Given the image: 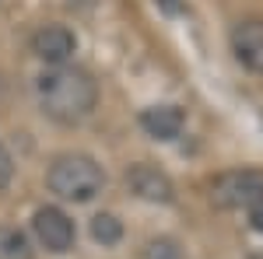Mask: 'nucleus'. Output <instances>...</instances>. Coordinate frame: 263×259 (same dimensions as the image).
I'll return each instance as SVG.
<instances>
[{
    "mask_svg": "<svg viewBox=\"0 0 263 259\" xmlns=\"http://www.w3.org/2000/svg\"><path fill=\"white\" fill-rule=\"evenodd\" d=\"M46 186H49V193H57L67 203H88L105 189V172L91 154L67 151V154H57L49 161Z\"/></svg>",
    "mask_w": 263,
    "mask_h": 259,
    "instance_id": "obj_2",
    "label": "nucleus"
},
{
    "mask_svg": "<svg viewBox=\"0 0 263 259\" xmlns=\"http://www.w3.org/2000/svg\"><path fill=\"white\" fill-rule=\"evenodd\" d=\"M0 88H4V84H0Z\"/></svg>",
    "mask_w": 263,
    "mask_h": 259,
    "instance_id": "obj_15",
    "label": "nucleus"
},
{
    "mask_svg": "<svg viewBox=\"0 0 263 259\" xmlns=\"http://www.w3.org/2000/svg\"><path fill=\"white\" fill-rule=\"evenodd\" d=\"M246 217H249V228H253V231H260V235H263V196L256 200V203H253L249 210H246Z\"/></svg>",
    "mask_w": 263,
    "mask_h": 259,
    "instance_id": "obj_13",
    "label": "nucleus"
},
{
    "mask_svg": "<svg viewBox=\"0 0 263 259\" xmlns=\"http://www.w3.org/2000/svg\"><path fill=\"white\" fill-rule=\"evenodd\" d=\"M91 238L99 242L102 249H112L123 242V221L116 214H95L91 217Z\"/></svg>",
    "mask_w": 263,
    "mask_h": 259,
    "instance_id": "obj_9",
    "label": "nucleus"
},
{
    "mask_svg": "<svg viewBox=\"0 0 263 259\" xmlns=\"http://www.w3.org/2000/svg\"><path fill=\"white\" fill-rule=\"evenodd\" d=\"M74 49H78V39H74V32L67 25H42L32 35V53L49 67H67Z\"/></svg>",
    "mask_w": 263,
    "mask_h": 259,
    "instance_id": "obj_6",
    "label": "nucleus"
},
{
    "mask_svg": "<svg viewBox=\"0 0 263 259\" xmlns=\"http://www.w3.org/2000/svg\"><path fill=\"white\" fill-rule=\"evenodd\" d=\"M232 53L246 70L263 74V21L246 18L232 28Z\"/></svg>",
    "mask_w": 263,
    "mask_h": 259,
    "instance_id": "obj_7",
    "label": "nucleus"
},
{
    "mask_svg": "<svg viewBox=\"0 0 263 259\" xmlns=\"http://www.w3.org/2000/svg\"><path fill=\"white\" fill-rule=\"evenodd\" d=\"M144 259H182V252H179V245L172 238H151L147 245H144V252H141Z\"/></svg>",
    "mask_w": 263,
    "mask_h": 259,
    "instance_id": "obj_11",
    "label": "nucleus"
},
{
    "mask_svg": "<svg viewBox=\"0 0 263 259\" xmlns=\"http://www.w3.org/2000/svg\"><path fill=\"white\" fill-rule=\"evenodd\" d=\"M0 259H32V242L25 231L0 224Z\"/></svg>",
    "mask_w": 263,
    "mask_h": 259,
    "instance_id": "obj_10",
    "label": "nucleus"
},
{
    "mask_svg": "<svg viewBox=\"0 0 263 259\" xmlns=\"http://www.w3.org/2000/svg\"><path fill=\"white\" fill-rule=\"evenodd\" d=\"M246 259H263V252H253V256H246Z\"/></svg>",
    "mask_w": 263,
    "mask_h": 259,
    "instance_id": "obj_14",
    "label": "nucleus"
},
{
    "mask_svg": "<svg viewBox=\"0 0 263 259\" xmlns=\"http://www.w3.org/2000/svg\"><path fill=\"white\" fill-rule=\"evenodd\" d=\"M32 235L39 242L46 252H70L74 249V238H78V231H74V221L63 214L60 207H39L35 210V217H32Z\"/></svg>",
    "mask_w": 263,
    "mask_h": 259,
    "instance_id": "obj_4",
    "label": "nucleus"
},
{
    "mask_svg": "<svg viewBox=\"0 0 263 259\" xmlns=\"http://www.w3.org/2000/svg\"><path fill=\"white\" fill-rule=\"evenodd\" d=\"M126 189L137 200H147V203H172V200H176L172 179L165 175L158 165H147V161L126 168Z\"/></svg>",
    "mask_w": 263,
    "mask_h": 259,
    "instance_id": "obj_5",
    "label": "nucleus"
},
{
    "mask_svg": "<svg viewBox=\"0 0 263 259\" xmlns=\"http://www.w3.org/2000/svg\"><path fill=\"white\" fill-rule=\"evenodd\" d=\"M35 95L39 105L49 119L63 123V126H74V123L88 119L99 105V84L95 77L81 70V67H49L42 70L35 81Z\"/></svg>",
    "mask_w": 263,
    "mask_h": 259,
    "instance_id": "obj_1",
    "label": "nucleus"
},
{
    "mask_svg": "<svg viewBox=\"0 0 263 259\" xmlns=\"http://www.w3.org/2000/svg\"><path fill=\"white\" fill-rule=\"evenodd\" d=\"M182 126H186V116L179 105H151L141 112V130L155 140H176Z\"/></svg>",
    "mask_w": 263,
    "mask_h": 259,
    "instance_id": "obj_8",
    "label": "nucleus"
},
{
    "mask_svg": "<svg viewBox=\"0 0 263 259\" xmlns=\"http://www.w3.org/2000/svg\"><path fill=\"white\" fill-rule=\"evenodd\" d=\"M263 196V175L260 172H224L211 182V203L221 210H249Z\"/></svg>",
    "mask_w": 263,
    "mask_h": 259,
    "instance_id": "obj_3",
    "label": "nucleus"
},
{
    "mask_svg": "<svg viewBox=\"0 0 263 259\" xmlns=\"http://www.w3.org/2000/svg\"><path fill=\"white\" fill-rule=\"evenodd\" d=\"M11 175H14V161H11V154H7V147L0 144V189H7Z\"/></svg>",
    "mask_w": 263,
    "mask_h": 259,
    "instance_id": "obj_12",
    "label": "nucleus"
}]
</instances>
